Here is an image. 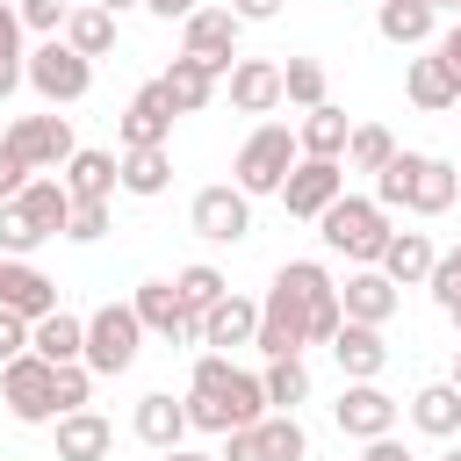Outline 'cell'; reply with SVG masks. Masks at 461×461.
Segmentation results:
<instances>
[{
	"label": "cell",
	"mask_w": 461,
	"mask_h": 461,
	"mask_svg": "<svg viewBox=\"0 0 461 461\" xmlns=\"http://www.w3.org/2000/svg\"><path fill=\"white\" fill-rule=\"evenodd\" d=\"M274 403H267V382L230 367L216 346L194 360V382H187V425L194 432H238V425H259Z\"/></svg>",
	"instance_id": "1"
},
{
	"label": "cell",
	"mask_w": 461,
	"mask_h": 461,
	"mask_svg": "<svg viewBox=\"0 0 461 461\" xmlns=\"http://www.w3.org/2000/svg\"><path fill=\"white\" fill-rule=\"evenodd\" d=\"M461 194V173L432 151H396L382 173H375V202L382 209H411V216H447Z\"/></svg>",
	"instance_id": "2"
},
{
	"label": "cell",
	"mask_w": 461,
	"mask_h": 461,
	"mask_svg": "<svg viewBox=\"0 0 461 461\" xmlns=\"http://www.w3.org/2000/svg\"><path fill=\"white\" fill-rule=\"evenodd\" d=\"M317 238L339 252V259H353V267H382V252H389V209L382 202H367V194H339L324 216H317Z\"/></svg>",
	"instance_id": "3"
},
{
	"label": "cell",
	"mask_w": 461,
	"mask_h": 461,
	"mask_svg": "<svg viewBox=\"0 0 461 461\" xmlns=\"http://www.w3.org/2000/svg\"><path fill=\"white\" fill-rule=\"evenodd\" d=\"M137 346H144V317H137V303H101L94 317H86V367L94 375H130L137 367Z\"/></svg>",
	"instance_id": "4"
},
{
	"label": "cell",
	"mask_w": 461,
	"mask_h": 461,
	"mask_svg": "<svg viewBox=\"0 0 461 461\" xmlns=\"http://www.w3.org/2000/svg\"><path fill=\"white\" fill-rule=\"evenodd\" d=\"M29 86L50 101V108H72V101H86V86H94V58H79L65 36H43L36 50H29Z\"/></svg>",
	"instance_id": "5"
},
{
	"label": "cell",
	"mask_w": 461,
	"mask_h": 461,
	"mask_svg": "<svg viewBox=\"0 0 461 461\" xmlns=\"http://www.w3.org/2000/svg\"><path fill=\"white\" fill-rule=\"evenodd\" d=\"M295 158H303L295 130H288V122H259V130L238 144V187H245V194H281V180H288Z\"/></svg>",
	"instance_id": "6"
},
{
	"label": "cell",
	"mask_w": 461,
	"mask_h": 461,
	"mask_svg": "<svg viewBox=\"0 0 461 461\" xmlns=\"http://www.w3.org/2000/svg\"><path fill=\"white\" fill-rule=\"evenodd\" d=\"M0 403L22 418V425H58V367L43 353H14L0 367Z\"/></svg>",
	"instance_id": "7"
},
{
	"label": "cell",
	"mask_w": 461,
	"mask_h": 461,
	"mask_svg": "<svg viewBox=\"0 0 461 461\" xmlns=\"http://www.w3.org/2000/svg\"><path fill=\"white\" fill-rule=\"evenodd\" d=\"M223 461H310V432L295 425V411H267L259 425L223 432Z\"/></svg>",
	"instance_id": "8"
},
{
	"label": "cell",
	"mask_w": 461,
	"mask_h": 461,
	"mask_svg": "<svg viewBox=\"0 0 461 461\" xmlns=\"http://www.w3.org/2000/svg\"><path fill=\"white\" fill-rule=\"evenodd\" d=\"M267 360H281V353H303L310 346V303L288 288V281H274L267 295H259V339H252Z\"/></svg>",
	"instance_id": "9"
},
{
	"label": "cell",
	"mask_w": 461,
	"mask_h": 461,
	"mask_svg": "<svg viewBox=\"0 0 461 461\" xmlns=\"http://www.w3.org/2000/svg\"><path fill=\"white\" fill-rule=\"evenodd\" d=\"M339 194H346V166H339V158H295L288 180H281V209L303 216V223H317Z\"/></svg>",
	"instance_id": "10"
},
{
	"label": "cell",
	"mask_w": 461,
	"mask_h": 461,
	"mask_svg": "<svg viewBox=\"0 0 461 461\" xmlns=\"http://www.w3.org/2000/svg\"><path fill=\"white\" fill-rule=\"evenodd\" d=\"M187 223H194V238H209V245H238V238H252V194L230 180V187H202L194 202H187Z\"/></svg>",
	"instance_id": "11"
},
{
	"label": "cell",
	"mask_w": 461,
	"mask_h": 461,
	"mask_svg": "<svg viewBox=\"0 0 461 461\" xmlns=\"http://www.w3.org/2000/svg\"><path fill=\"white\" fill-rule=\"evenodd\" d=\"M396 411H403V403H396L382 382H346L339 403H331V418H339L346 439H389V432H396Z\"/></svg>",
	"instance_id": "12"
},
{
	"label": "cell",
	"mask_w": 461,
	"mask_h": 461,
	"mask_svg": "<svg viewBox=\"0 0 461 461\" xmlns=\"http://www.w3.org/2000/svg\"><path fill=\"white\" fill-rule=\"evenodd\" d=\"M137 317H144V331H158L166 346H202V317L180 303V288L173 281H137Z\"/></svg>",
	"instance_id": "13"
},
{
	"label": "cell",
	"mask_w": 461,
	"mask_h": 461,
	"mask_svg": "<svg viewBox=\"0 0 461 461\" xmlns=\"http://www.w3.org/2000/svg\"><path fill=\"white\" fill-rule=\"evenodd\" d=\"M0 144H14L36 173H58V166L79 151V137H72V122H65V115H14V130H7Z\"/></svg>",
	"instance_id": "14"
},
{
	"label": "cell",
	"mask_w": 461,
	"mask_h": 461,
	"mask_svg": "<svg viewBox=\"0 0 461 461\" xmlns=\"http://www.w3.org/2000/svg\"><path fill=\"white\" fill-rule=\"evenodd\" d=\"M238 14L230 7H194L187 22H180V50H194L202 65H216V72H230L238 65Z\"/></svg>",
	"instance_id": "15"
},
{
	"label": "cell",
	"mask_w": 461,
	"mask_h": 461,
	"mask_svg": "<svg viewBox=\"0 0 461 461\" xmlns=\"http://www.w3.org/2000/svg\"><path fill=\"white\" fill-rule=\"evenodd\" d=\"M173 94L151 79V86H137L130 94V108H122V122H115V137H122V151H144V144H166L173 137Z\"/></svg>",
	"instance_id": "16"
},
{
	"label": "cell",
	"mask_w": 461,
	"mask_h": 461,
	"mask_svg": "<svg viewBox=\"0 0 461 461\" xmlns=\"http://www.w3.org/2000/svg\"><path fill=\"white\" fill-rule=\"evenodd\" d=\"M339 303H346V317H353V324H389V317H396V303H403V288H396L382 267H353V274L339 281Z\"/></svg>",
	"instance_id": "17"
},
{
	"label": "cell",
	"mask_w": 461,
	"mask_h": 461,
	"mask_svg": "<svg viewBox=\"0 0 461 461\" xmlns=\"http://www.w3.org/2000/svg\"><path fill=\"white\" fill-rule=\"evenodd\" d=\"M0 310H14V317H50L58 310V281L43 274V267H29V259H0Z\"/></svg>",
	"instance_id": "18"
},
{
	"label": "cell",
	"mask_w": 461,
	"mask_h": 461,
	"mask_svg": "<svg viewBox=\"0 0 461 461\" xmlns=\"http://www.w3.org/2000/svg\"><path fill=\"white\" fill-rule=\"evenodd\" d=\"M223 79H230V108L238 115H274L281 108V65L274 58H238Z\"/></svg>",
	"instance_id": "19"
},
{
	"label": "cell",
	"mask_w": 461,
	"mask_h": 461,
	"mask_svg": "<svg viewBox=\"0 0 461 461\" xmlns=\"http://www.w3.org/2000/svg\"><path fill=\"white\" fill-rule=\"evenodd\" d=\"M331 360L346 367V382H375L382 367H389V339H382V324H339V339H331Z\"/></svg>",
	"instance_id": "20"
},
{
	"label": "cell",
	"mask_w": 461,
	"mask_h": 461,
	"mask_svg": "<svg viewBox=\"0 0 461 461\" xmlns=\"http://www.w3.org/2000/svg\"><path fill=\"white\" fill-rule=\"evenodd\" d=\"M130 432H137L151 454H166V447H180L194 425H187V403H173L166 389H151V396H137V411H130Z\"/></svg>",
	"instance_id": "21"
},
{
	"label": "cell",
	"mask_w": 461,
	"mask_h": 461,
	"mask_svg": "<svg viewBox=\"0 0 461 461\" xmlns=\"http://www.w3.org/2000/svg\"><path fill=\"white\" fill-rule=\"evenodd\" d=\"M252 339H259V303H252V295H238V288H230L223 303H209V310H202V346H216V353H223V346H252Z\"/></svg>",
	"instance_id": "22"
},
{
	"label": "cell",
	"mask_w": 461,
	"mask_h": 461,
	"mask_svg": "<svg viewBox=\"0 0 461 461\" xmlns=\"http://www.w3.org/2000/svg\"><path fill=\"white\" fill-rule=\"evenodd\" d=\"M58 180L72 187V202H108V194L122 187V158H115V151H86V144H79V151L65 158V173H58Z\"/></svg>",
	"instance_id": "23"
},
{
	"label": "cell",
	"mask_w": 461,
	"mask_h": 461,
	"mask_svg": "<svg viewBox=\"0 0 461 461\" xmlns=\"http://www.w3.org/2000/svg\"><path fill=\"white\" fill-rule=\"evenodd\" d=\"M216 79H223L216 65H202L194 50H180V58L166 65V79H158V86L173 94V108H180V115H202V108L216 101Z\"/></svg>",
	"instance_id": "24"
},
{
	"label": "cell",
	"mask_w": 461,
	"mask_h": 461,
	"mask_svg": "<svg viewBox=\"0 0 461 461\" xmlns=\"http://www.w3.org/2000/svg\"><path fill=\"white\" fill-rule=\"evenodd\" d=\"M295 144H303V158H346V144H353V122H346V108H331V101L303 108V122H295Z\"/></svg>",
	"instance_id": "25"
},
{
	"label": "cell",
	"mask_w": 461,
	"mask_h": 461,
	"mask_svg": "<svg viewBox=\"0 0 461 461\" xmlns=\"http://www.w3.org/2000/svg\"><path fill=\"white\" fill-rule=\"evenodd\" d=\"M115 447V425L101 411H65L58 418V461H108Z\"/></svg>",
	"instance_id": "26"
},
{
	"label": "cell",
	"mask_w": 461,
	"mask_h": 461,
	"mask_svg": "<svg viewBox=\"0 0 461 461\" xmlns=\"http://www.w3.org/2000/svg\"><path fill=\"white\" fill-rule=\"evenodd\" d=\"M29 353H43L50 367L79 360V353H86V317H72V310H50V317H36V324H29Z\"/></svg>",
	"instance_id": "27"
},
{
	"label": "cell",
	"mask_w": 461,
	"mask_h": 461,
	"mask_svg": "<svg viewBox=\"0 0 461 461\" xmlns=\"http://www.w3.org/2000/svg\"><path fill=\"white\" fill-rule=\"evenodd\" d=\"M403 94H411L425 115H439V108H454V101H461V86H454V72H447V58H439V50H432V58H411Z\"/></svg>",
	"instance_id": "28"
},
{
	"label": "cell",
	"mask_w": 461,
	"mask_h": 461,
	"mask_svg": "<svg viewBox=\"0 0 461 461\" xmlns=\"http://www.w3.org/2000/svg\"><path fill=\"white\" fill-rule=\"evenodd\" d=\"M14 202H22V216H29L43 238H65V216H72V187H65V180H43V173H36Z\"/></svg>",
	"instance_id": "29"
},
{
	"label": "cell",
	"mask_w": 461,
	"mask_h": 461,
	"mask_svg": "<svg viewBox=\"0 0 461 461\" xmlns=\"http://www.w3.org/2000/svg\"><path fill=\"white\" fill-rule=\"evenodd\" d=\"M432 259H439V252H432L425 230H396L389 252H382V274H389L396 288H418V281H432Z\"/></svg>",
	"instance_id": "30"
},
{
	"label": "cell",
	"mask_w": 461,
	"mask_h": 461,
	"mask_svg": "<svg viewBox=\"0 0 461 461\" xmlns=\"http://www.w3.org/2000/svg\"><path fill=\"white\" fill-rule=\"evenodd\" d=\"M411 425L432 432V439H454V432H461V389H454V382H425V389L411 396Z\"/></svg>",
	"instance_id": "31"
},
{
	"label": "cell",
	"mask_w": 461,
	"mask_h": 461,
	"mask_svg": "<svg viewBox=\"0 0 461 461\" xmlns=\"http://www.w3.org/2000/svg\"><path fill=\"white\" fill-rule=\"evenodd\" d=\"M166 180H173V151H166V144H144V151H122V194H137V202H151V194H166Z\"/></svg>",
	"instance_id": "32"
},
{
	"label": "cell",
	"mask_w": 461,
	"mask_h": 461,
	"mask_svg": "<svg viewBox=\"0 0 461 461\" xmlns=\"http://www.w3.org/2000/svg\"><path fill=\"white\" fill-rule=\"evenodd\" d=\"M65 43H72L79 58H108V50H115V14L94 7V0H79L72 22H65Z\"/></svg>",
	"instance_id": "33"
},
{
	"label": "cell",
	"mask_w": 461,
	"mask_h": 461,
	"mask_svg": "<svg viewBox=\"0 0 461 461\" xmlns=\"http://www.w3.org/2000/svg\"><path fill=\"white\" fill-rule=\"evenodd\" d=\"M375 29H382L389 43H425V36H432V7H425V0H382V7H375Z\"/></svg>",
	"instance_id": "34"
},
{
	"label": "cell",
	"mask_w": 461,
	"mask_h": 461,
	"mask_svg": "<svg viewBox=\"0 0 461 461\" xmlns=\"http://www.w3.org/2000/svg\"><path fill=\"white\" fill-rule=\"evenodd\" d=\"M267 403L274 411H295L303 396H310V367H303V353H281V360H267Z\"/></svg>",
	"instance_id": "35"
},
{
	"label": "cell",
	"mask_w": 461,
	"mask_h": 461,
	"mask_svg": "<svg viewBox=\"0 0 461 461\" xmlns=\"http://www.w3.org/2000/svg\"><path fill=\"white\" fill-rule=\"evenodd\" d=\"M396 158V137L382 130V122H353V144H346V166L353 173H382Z\"/></svg>",
	"instance_id": "36"
},
{
	"label": "cell",
	"mask_w": 461,
	"mask_h": 461,
	"mask_svg": "<svg viewBox=\"0 0 461 461\" xmlns=\"http://www.w3.org/2000/svg\"><path fill=\"white\" fill-rule=\"evenodd\" d=\"M173 288H180V303H187L194 317H202L209 303H223V295H230V281H223V274H216L209 259H194V267H180V274H173Z\"/></svg>",
	"instance_id": "37"
},
{
	"label": "cell",
	"mask_w": 461,
	"mask_h": 461,
	"mask_svg": "<svg viewBox=\"0 0 461 461\" xmlns=\"http://www.w3.org/2000/svg\"><path fill=\"white\" fill-rule=\"evenodd\" d=\"M281 101L317 108V101H324V65H317V58H288V65H281Z\"/></svg>",
	"instance_id": "38"
},
{
	"label": "cell",
	"mask_w": 461,
	"mask_h": 461,
	"mask_svg": "<svg viewBox=\"0 0 461 461\" xmlns=\"http://www.w3.org/2000/svg\"><path fill=\"white\" fill-rule=\"evenodd\" d=\"M43 245V230L22 216V202H0V259H29Z\"/></svg>",
	"instance_id": "39"
},
{
	"label": "cell",
	"mask_w": 461,
	"mask_h": 461,
	"mask_svg": "<svg viewBox=\"0 0 461 461\" xmlns=\"http://www.w3.org/2000/svg\"><path fill=\"white\" fill-rule=\"evenodd\" d=\"M14 7H22V29H36V36H65V22H72L79 0H14Z\"/></svg>",
	"instance_id": "40"
},
{
	"label": "cell",
	"mask_w": 461,
	"mask_h": 461,
	"mask_svg": "<svg viewBox=\"0 0 461 461\" xmlns=\"http://www.w3.org/2000/svg\"><path fill=\"white\" fill-rule=\"evenodd\" d=\"M86 396H94V367L86 360H65L58 367V418L65 411H86Z\"/></svg>",
	"instance_id": "41"
},
{
	"label": "cell",
	"mask_w": 461,
	"mask_h": 461,
	"mask_svg": "<svg viewBox=\"0 0 461 461\" xmlns=\"http://www.w3.org/2000/svg\"><path fill=\"white\" fill-rule=\"evenodd\" d=\"M108 230V202H72V216H65V238L72 245H94Z\"/></svg>",
	"instance_id": "42"
},
{
	"label": "cell",
	"mask_w": 461,
	"mask_h": 461,
	"mask_svg": "<svg viewBox=\"0 0 461 461\" xmlns=\"http://www.w3.org/2000/svg\"><path fill=\"white\" fill-rule=\"evenodd\" d=\"M432 303H439V310L461 303V245H454L447 259H432Z\"/></svg>",
	"instance_id": "43"
},
{
	"label": "cell",
	"mask_w": 461,
	"mask_h": 461,
	"mask_svg": "<svg viewBox=\"0 0 461 461\" xmlns=\"http://www.w3.org/2000/svg\"><path fill=\"white\" fill-rule=\"evenodd\" d=\"M0 65H29V50H22V7L14 0H0Z\"/></svg>",
	"instance_id": "44"
},
{
	"label": "cell",
	"mask_w": 461,
	"mask_h": 461,
	"mask_svg": "<svg viewBox=\"0 0 461 461\" xmlns=\"http://www.w3.org/2000/svg\"><path fill=\"white\" fill-rule=\"evenodd\" d=\"M29 180H36V166H29V158H22L14 144H0V202H14V194H22Z\"/></svg>",
	"instance_id": "45"
},
{
	"label": "cell",
	"mask_w": 461,
	"mask_h": 461,
	"mask_svg": "<svg viewBox=\"0 0 461 461\" xmlns=\"http://www.w3.org/2000/svg\"><path fill=\"white\" fill-rule=\"evenodd\" d=\"M14 353H29V317H14V310H0V367H7Z\"/></svg>",
	"instance_id": "46"
},
{
	"label": "cell",
	"mask_w": 461,
	"mask_h": 461,
	"mask_svg": "<svg viewBox=\"0 0 461 461\" xmlns=\"http://www.w3.org/2000/svg\"><path fill=\"white\" fill-rule=\"evenodd\" d=\"M230 14H238V22H274L281 0H230Z\"/></svg>",
	"instance_id": "47"
},
{
	"label": "cell",
	"mask_w": 461,
	"mask_h": 461,
	"mask_svg": "<svg viewBox=\"0 0 461 461\" xmlns=\"http://www.w3.org/2000/svg\"><path fill=\"white\" fill-rule=\"evenodd\" d=\"M144 7H151V14H158V22H187V14H194V7H202V0H144Z\"/></svg>",
	"instance_id": "48"
},
{
	"label": "cell",
	"mask_w": 461,
	"mask_h": 461,
	"mask_svg": "<svg viewBox=\"0 0 461 461\" xmlns=\"http://www.w3.org/2000/svg\"><path fill=\"white\" fill-rule=\"evenodd\" d=\"M439 58H447V72H454V86H461V22L439 36Z\"/></svg>",
	"instance_id": "49"
},
{
	"label": "cell",
	"mask_w": 461,
	"mask_h": 461,
	"mask_svg": "<svg viewBox=\"0 0 461 461\" xmlns=\"http://www.w3.org/2000/svg\"><path fill=\"white\" fill-rule=\"evenodd\" d=\"M367 461H418V454L396 447V439H367Z\"/></svg>",
	"instance_id": "50"
},
{
	"label": "cell",
	"mask_w": 461,
	"mask_h": 461,
	"mask_svg": "<svg viewBox=\"0 0 461 461\" xmlns=\"http://www.w3.org/2000/svg\"><path fill=\"white\" fill-rule=\"evenodd\" d=\"M158 461H223V454H194V447H166Z\"/></svg>",
	"instance_id": "51"
},
{
	"label": "cell",
	"mask_w": 461,
	"mask_h": 461,
	"mask_svg": "<svg viewBox=\"0 0 461 461\" xmlns=\"http://www.w3.org/2000/svg\"><path fill=\"white\" fill-rule=\"evenodd\" d=\"M22 79H29V72H14V65H0V101H7V94H14Z\"/></svg>",
	"instance_id": "52"
},
{
	"label": "cell",
	"mask_w": 461,
	"mask_h": 461,
	"mask_svg": "<svg viewBox=\"0 0 461 461\" xmlns=\"http://www.w3.org/2000/svg\"><path fill=\"white\" fill-rule=\"evenodd\" d=\"M94 7H108V14H122V7H144V0H94Z\"/></svg>",
	"instance_id": "53"
},
{
	"label": "cell",
	"mask_w": 461,
	"mask_h": 461,
	"mask_svg": "<svg viewBox=\"0 0 461 461\" xmlns=\"http://www.w3.org/2000/svg\"><path fill=\"white\" fill-rule=\"evenodd\" d=\"M425 7H432V14H439V7H454V14H461V0H425Z\"/></svg>",
	"instance_id": "54"
},
{
	"label": "cell",
	"mask_w": 461,
	"mask_h": 461,
	"mask_svg": "<svg viewBox=\"0 0 461 461\" xmlns=\"http://www.w3.org/2000/svg\"><path fill=\"white\" fill-rule=\"evenodd\" d=\"M454 389H461V346H454Z\"/></svg>",
	"instance_id": "55"
},
{
	"label": "cell",
	"mask_w": 461,
	"mask_h": 461,
	"mask_svg": "<svg viewBox=\"0 0 461 461\" xmlns=\"http://www.w3.org/2000/svg\"><path fill=\"white\" fill-rule=\"evenodd\" d=\"M447 317H454V331H461V303H454V310H447Z\"/></svg>",
	"instance_id": "56"
},
{
	"label": "cell",
	"mask_w": 461,
	"mask_h": 461,
	"mask_svg": "<svg viewBox=\"0 0 461 461\" xmlns=\"http://www.w3.org/2000/svg\"><path fill=\"white\" fill-rule=\"evenodd\" d=\"M439 461H461V447H454V454H439Z\"/></svg>",
	"instance_id": "57"
}]
</instances>
